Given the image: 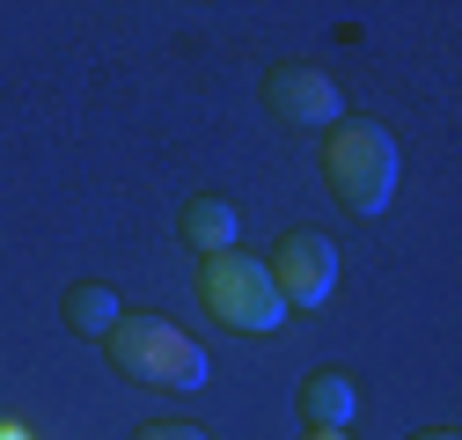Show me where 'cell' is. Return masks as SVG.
Returning <instances> with one entry per match:
<instances>
[{
    "instance_id": "cell-1",
    "label": "cell",
    "mask_w": 462,
    "mask_h": 440,
    "mask_svg": "<svg viewBox=\"0 0 462 440\" xmlns=\"http://www.w3.org/2000/svg\"><path fill=\"white\" fill-rule=\"evenodd\" d=\"M323 184H330V198L353 220L389 213V198H396V140H389V125L337 118L323 133Z\"/></svg>"
},
{
    "instance_id": "cell-2",
    "label": "cell",
    "mask_w": 462,
    "mask_h": 440,
    "mask_svg": "<svg viewBox=\"0 0 462 440\" xmlns=\"http://www.w3.org/2000/svg\"><path fill=\"white\" fill-rule=\"evenodd\" d=\"M110 367L133 374V381H154V390H206L213 381V360L199 338H184L177 323H162V316H118L110 323V338H103Z\"/></svg>"
},
{
    "instance_id": "cell-3",
    "label": "cell",
    "mask_w": 462,
    "mask_h": 440,
    "mask_svg": "<svg viewBox=\"0 0 462 440\" xmlns=\"http://www.w3.org/2000/svg\"><path fill=\"white\" fill-rule=\"evenodd\" d=\"M199 308H206L220 330H250V338H264V330L286 323V301L272 294L264 264L243 257V250H213V257H199Z\"/></svg>"
},
{
    "instance_id": "cell-4",
    "label": "cell",
    "mask_w": 462,
    "mask_h": 440,
    "mask_svg": "<svg viewBox=\"0 0 462 440\" xmlns=\"http://www.w3.org/2000/svg\"><path fill=\"white\" fill-rule=\"evenodd\" d=\"M264 280H272V294L286 301V316H294V308H323L330 287H337V243L316 235V228L279 235L272 257H264Z\"/></svg>"
},
{
    "instance_id": "cell-5",
    "label": "cell",
    "mask_w": 462,
    "mask_h": 440,
    "mask_svg": "<svg viewBox=\"0 0 462 440\" xmlns=\"http://www.w3.org/2000/svg\"><path fill=\"white\" fill-rule=\"evenodd\" d=\"M264 110L279 125H294V133H330L345 118V103H337V81L309 60H279L264 74Z\"/></svg>"
},
{
    "instance_id": "cell-6",
    "label": "cell",
    "mask_w": 462,
    "mask_h": 440,
    "mask_svg": "<svg viewBox=\"0 0 462 440\" xmlns=\"http://www.w3.org/2000/svg\"><path fill=\"white\" fill-rule=\"evenodd\" d=\"M177 235H184V250L213 257V250H236L243 220H236V206H227V198H191V206L177 213Z\"/></svg>"
},
{
    "instance_id": "cell-7",
    "label": "cell",
    "mask_w": 462,
    "mask_h": 440,
    "mask_svg": "<svg viewBox=\"0 0 462 440\" xmlns=\"http://www.w3.org/2000/svg\"><path fill=\"white\" fill-rule=\"evenodd\" d=\"M353 411H360V390H353L345 374H309V381H301V418H309V426L345 433V426H353Z\"/></svg>"
},
{
    "instance_id": "cell-8",
    "label": "cell",
    "mask_w": 462,
    "mask_h": 440,
    "mask_svg": "<svg viewBox=\"0 0 462 440\" xmlns=\"http://www.w3.org/2000/svg\"><path fill=\"white\" fill-rule=\"evenodd\" d=\"M67 330H81V338H110V323H118L125 316V301L118 294H110L103 280H81V287H67Z\"/></svg>"
},
{
    "instance_id": "cell-9",
    "label": "cell",
    "mask_w": 462,
    "mask_h": 440,
    "mask_svg": "<svg viewBox=\"0 0 462 440\" xmlns=\"http://www.w3.org/2000/svg\"><path fill=\"white\" fill-rule=\"evenodd\" d=\"M133 440H206V433H199V426H184V418H147Z\"/></svg>"
},
{
    "instance_id": "cell-10",
    "label": "cell",
    "mask_w": 462,
    "mask_h": 440,
    "mask_svg": "<svg viewBox=\"0 0 462 440\" xmlns=\"http://www.w3.org/2000/svg\"><path fill=\"white\" fill-rule=\"evenodd\" d=\"M411 440H462L455 426H426V433H411Z\"/></svg>"
},
{
    "instance_id": "cell-11",
    "label": "cell",
    "mask_w": 462,
    "mask_h": 440,
    "mask_svg": "<svg viewBox=\"0 0 462 440\" xmlns=\"http://www.w3.org/2000/svg\"><path fill=\"white\" fill-rule=\"evenodd\" d=\"M0 440H30V433H23V426H15V418H8V426H0Z\"/></svg>"
},
{
    "instance_id": "cell-12",
    "label": "cell",
    "mask_w": 462,
    "mask_h": 440,
    "mask_svg": "<svg viewBox=\"0 0 462 440\" xmlns=\"http://www.w3.org/2000/svg\"><path fill=\"white\" fill-rule=\"evenodd\" d=\"M301 440H345V433H323V426H309V433H301Z\"/></svg>"
}]
</instances>
